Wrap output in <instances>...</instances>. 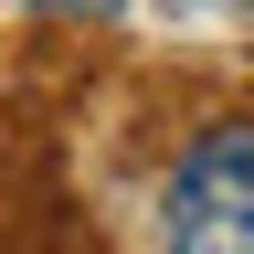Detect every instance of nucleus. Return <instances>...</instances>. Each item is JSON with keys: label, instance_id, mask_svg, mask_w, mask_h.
Masks as SVG:
<instances>
[{"label": "nucleus", "instance_id": "nucleus-1", "mask_svg": "<svg viewBox=\"0 0 254 254\" xmlns=\"http://www.w3.org/2000/svg\"><path fill=\"white\" fill-rule=\"evenodd\" d=\"M159 254H254V117L201 127L159 190Z\"/></svg>", "mask_w": 254, "mask_h": 254}, {"label": "nucleus", "instance_id": "nucleus-2", "mask_svg": "<svg viewBox=\"0 0 254 254\" xmlns=\"http://www.w3.org/2000/svg\"><path fill=\"white\" fill-rule=\"evenodd\" d=\"M85 11H117V0H85Z\"/></svg>", "mask_w": 254, "mask_h": 254}]
</instances>
